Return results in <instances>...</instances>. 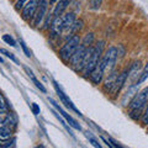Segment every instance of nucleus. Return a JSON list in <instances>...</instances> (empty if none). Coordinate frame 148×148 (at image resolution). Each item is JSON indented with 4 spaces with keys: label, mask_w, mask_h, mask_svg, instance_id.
I'll use <instances>...</instances> for the list:
<instances>
[{
    "label": "nucleus",
    "mask_w": 148,
    "mask_h": 148,
    "mask_svg": "<svg viewBox=\"0 0 148 148\" xmlns=\"http://www.w3.org/2000/svg\"><path fill=\"white\" fill-rule=\"evenodd\" d=\"M148 104V86H146L145 89H142L141 91H138L137 94L133 96V99L130 103V115L132 119L137 120V115L141 114L142 109Z\"/></svg>",
    "instance_id": "1"
},
{
    "label": "nucleus",
    "mask_w": 148,
    "mask_h": 148,
    "mask_svg": "<svg viewBox=\"0 0 148 148\" xmlns=\"http://www.w3.org/2000/svg\"><path fill=\"white\" fill-rule=\"evenodd\" d=\"M104 47H105V42H104V41H98L96 45H94V52H92L90 59L88 61L85 68L83 69V72H82L83 74H84L85 78H89L90 73L94 71L96 67H98L100 59H101V57H103Z\"/></svg>",
    "instance_id": "2"
},
{
    "label": "nucleus",
    "mask_w": 148,
    "mask_h": 148,
    "mask_svg": "<svg viewBox=\"0 0 148 148\" xmlns=\"http://www.w3.org/2000/svg\"><path fill=\"white\" fill-rule=\"evenodd\" d=\"M79 45H80V37L78 35H73L72 37H69L67 40V42L59 49V57L62 58V61L66 63H69L72 56L77 51V48L79 47Z\"/></svg>",
    "instance_id": "3"
},
{
    "label": "nucleus",
    "mask_w": 148,
    "mask_h": 148,
    "mask_svg": "<svg viewBox=\"0 0 148 148\" xmlns=\"http://www.w3.org/2000/svg\"><path fill=\"white\" fill-rule=\"evenodd\" d=\"M117 57H119V54H117V48L116 47H109L105 51L103 57H101V59H100V62H99L100 67L104 69V73H106V72L111 73L112 72Z\"/></svg>",
    "instance_id": "4"
},
{
    "label": "nucleus",
    "mask_w": 148,
    "mask_h": 148,
    "mask_svg": "<svg viewBox=\"0 0 148 148\" xmlns=\"http://www.w3.org/2000/svg\"><path fill=\"white\" fill-rule=\"evenodd\" d=\"M85 51H86L85 46L79 45V47L77 48V51L72 56L71 61H69V66L72 67V69L74 72L79 73V72H83V69H84L83 62H84V57H85Z\"/></svg>",
    "instance_id": "5"
},
{
    "label": "nucleus",
    "mask_w": 148,
    "mask_h": 148,
    "mask_svg": "<svg viewBox=\"0 0 148 148\" xmlns=\"http://www.w3.org/2000/svg\"><path fill=\"white\" fill-rule=\"evenodd\" d=\"M38 4H40V0H30V1H27V4L21 11L22 18L25 21H32L37 9H38Z\"/></svg>",
    "instance_id": "6"
},
{
    "label": "nucleus",
    "mask_w": 148,
    "mask_h": 148,
    "mask_svg": "<svg viewBox=\"0 0 148 148\" xmlns=\"http://www.w3.org/2000/svg\"><path fill=\"white\" fill-rule=\"evenodd\" d=\"M47 8H48V1L47 0H40L38 9H37L35 16H34V18H32V25H34V27H40V25L42 24L43 18L46 17Z\"/></svg>",
    "instance_id": "7"
},
{
    "label": "nucleus",
    "mask_w": 148,
    "mask_h": 148,
    "mask_svg": "<svg viewBox=\"0 0 148 148\" xmlns=\"http://www.w3.org/2000/svg\"><path fill=\"white\" fill-rule=\"evenodd\" d=\"M49 101H51V103L53 104V106H54V108L57 109V110L59 111V112H61V115H62V116H63L64 119H66V121H67V122H69V126H71V127H73V128H75V130H79V131H80V125L78 123V122L75 121V120H74V119L71 116V115H69V114H67L66 111H64V110L61 108V106H59L57 103H56L54 100L49 99Z\"/></svg>",
    "instance_id": "8"
},
{
    "label": "nucleus",
    "mask_w": 148,
    "mask_h": 148,
    "mask_svg": "<svg viewBox=\"0 0 148 148\" xmlns=\"http://www.w3.org/2000/svg\"><path fill=\"white\" fill-rule=\"evenodd\" d=\"M53 84H54L56 91H57L58 96H59V98H61V100L63 101V103L66 104V106H67V108H71L73 111H75V112H77L78 115H79V116H82V114L79 112V110H78V109L75 108V105H74V104L72 103V101H71V99H69L68 96H67V95H66V94H64V92L62 91V89H61V88L58 86V84H57V83H56V82H53Z\"/></svg>",
    "instance_id": "9"
},
{
    "label": "nucleus",
    "mask_w": 148,
    "mask_h": 148,
    "mask_svg": "<svg viewBox=\"0 0 148 148\" xmlns=\"http://www.w3.org/2000/svg\"><path fill=\"white\" fill-rule=\"evenodd\" d=\"M64 31L63 29V22H62V16L59 17H54L52 21V25L49 27V32L52 37H58L61 36V34Z\"/></svg>",
    "instance_id": "10"
},
{
    "label": "nucleus",
    "mask_w": 148,
    "mask_h": 148,
    "mask_svg": "<svg viewBox=\"0 0 148 148\" xmlns=\"http://www.w3.org/2000/svg\"><path fill=\"white\" fill-rule=\"evenodd\" d=\"M73 0H58L53 9V17H59L63 15V12L67 10V8L71 5Z\"/></svg>",
    "instance_id": "11"
},
{
    "label": "nucleus",
    "mask_w": 148,
    "mask_h": 148,
    "mask_svg": "<svg viewBox=\"0 0 148 148\" xmlns=\"http://www.w3.org/2000/svg\"><path fill=\"white\" fill-rule=\"evenodd\" d=\"M127 77H128V68L125 69L122 73L119 74V77H117V79H116V83H115L112 90H111V92H112V94H119V91L121 90V88L123 86L125 83H126Z\"/></svg>",
    "instance_id": "12"
},
{
    "label": "nucleus",
    "mask_w": 148,
    "mask_h": 148,
    "mask_svg": "<svg viewBox=\"0 0 148 148\" xmlns=\"http://www.w3.org/2000/svg\"><path fill=\"white\" fill-rule=\"evenodd\" d=\"M104 69L100 67V64H98V67H96L94 71H92L90 73V75H89V79L91 80L92 84H95V85H98L101 83V80H103V77H104Z\"/></svg>",
    "instance_id": "13"
},
{
    "label": "nucleus",
    "mask_w": 148,
    "mask_h": 148,
    "mask_svg": "<svg viewBox=\"0 0 148 148\" xmlns=\"http://www.w3.org/2000/svg\"><path fill=\"white\" fill-rule=\"evenodd\" d=\"M75 14L74 12H67L66 15L62 16V22H63V29L64 31L66 30H69L72 27V25L75 22Z\"/></svg>",
    "instance_id": "14"
},
{
    "label": "nucleus",
    "mask_w": 148,
    "mask_h": 148,
    "mask_svg": "<svg viewBox=\"0 0 148 148\" xmlns=\"http://www.w3.org/2000/svg\"><path fill=\"white\" fill-rule=\"evenodd\" d=\"M117 77L119 75H116V73H115V72L110 73V77L108 78V80H106L105 84H104V91H110L111 92V90H112V88L115 85V83H116Z\"/></svg>",
    "instance_id": "15"
},
{
    "label": "nucleus",
    "mask_w": 148,
    "mask_h": 148,
    "mask_svg": "<svg viewBox=\"0 0 148 148\" xmlns=\"http://www.w3.org/2000/svg\"><path fill=\"white\" fill-rule=\"evenodd\" d=\"M25 71L27 72V74H29V77L31 78V79H32V82H34L35 83V85L37 86V88H38V89L41 90V91H42V92H46V91H47V90H46V88L42 85V83H41V82H38V80H37V78L34 75V73H32L31 71H30V69L29 68H27V67H25Z\"/></svg>",
    "instance_id": "16"
},
{
    "label": "nucleus",
    "mask_w": 148,
    "mask_h": 148,
    "mask_svg": "<svg viewBox=\"0 0 148 148\" xmlns=\"http://www.w3.org/2000/svg\"><path fill=\"white\" fill-rule=\"evenodd\" d=\"M11 135H12L11 128H9L8 126L0 128V141H8V140H10Z\"/></svg>",
    "instance_id": "17"
},
{
    "label": "nucleus",
    "mask_w": 148,
    "mask_h": 148,
    "mask_svg": "<svg viewBox=\"0 0 148 148\" xmlns=\"http://www.w3.org/2000/svg\"><path fill=\"white\" fill-rule=\"evenodd\" d=\"M83 26H84V22H83V20H75V22L72 25V27L69 30H71V32L73 35H75L77 32H79L83 29Z\"/></svg>",
    "instance_id": "18"
},
{
    "label": "nucleus",
    "mask_w": 148,
    "mask_h": 148,
    "mask_svg": "<svg viewBox=\"0 0 148 148\" xmlns=\"http://www.w3.org/2000/svg\"><path fill=\"white\" fill-rule=\"evenodd\" d=\"M147 78H148V63L146 64V67L142 69V72H141V74H140V78L137 79V83H136V84L141 85L143 82H146V80H147Z\"/></svg>",
    "instance_id": "19"
},
{
    "label": "nucleus",
    "mask_w": 148,
    "mask_h": 148,
    "mask_svg": "<svg viewBox=\"0 0 148 148\" xmlns=\"http://www.w3.org/2000/svg\"><path fill=\"white\" fill-rule=\"evenodd\" d=\"M94 34H91V32H89V34H86L85 37H84V40H83V43L82 45H84L85 47H90V46L94 45Z\"/></svg>",
    "instance_id": "20"
},
{
    "label": "nucleus",
    "mask_w": 148,
    "mask_h": 148,
    "mask_svg": "<svg viewBox=\"0 0 148 148\" xmlns=\"http://www.w3.org/2000/svg\"><path fill=\"white\" fill-rule=\"evenodd\" d=\"M101 3L103 0H89V5L91 10H99L101 6Z\"/></svg>",
    "instance_id": "21"
},
{
    "label": "nucleus",
    "mask_w": 148,
    "mask_h": 148,
    "mask_svg": "<svg viewBox=\"0 0 148 148\" xmlns=\"http://www.w3.org/2000/svg\"><path fill=\"white\" fill-rule=\"evenodd\" d=\"M3 41H4V42H6L8 45L12 46V47H15V46H16L15 40H14L10 35H4V36H3Z\"/></svg>",
    "instance_id": "22"
},
{
    "label": "nucleus",
    "mask_w": 148,
    "mask_h": 148,
    "mask_svg": "<svg viewBox=\"0 0 148 148\" xmlns=\"http://www.w3.org/2000/svg\"><path fill=\"white\" fill-rule=\"evenodd\" d=\"M0 53L5 54V56H6V57H9V58H10V59H11V61H12V62H15V63H17V59H16V57H15V56H14L12 53H10V52H9V51H6V49H4V48H1V49H0Z\"/></svg>",
    "instance_id": "23"
},
{
    "label": "nucleus",
    "mask_w": 148,
    "mask_h": 148,
    "mask_svg": "<svg viewBox=\"0 0 148 148\" xmlns=\"http://www.w3.org/2000/svg\"><path fill=\"white\" fill-rule=\"evenodd\" d=\"M26 4H27V0H17L16 4H15V9H16L17 11L18 10H22Z\"/></svg>",
    "instance_id": "24"
},
{
    "label": "nucleus",
    "mask_w": 148,
    "mask_h": 148,
    "mask_svg": "<svg viewBox=\"0 0 148 148\" xmlns=\"http://www.w3.org/2000/svg\"><path fill=\"white\" fill-rule=\"evenodd\" d=\"M5 111H6V103L4 100L3 95L0 94V112H5Z\"/></svg>",
    "instance_id": "25"
},
{
    "label": "nucleus",
    "mask_w": 148,
    "mask_h": 148,
    "mask_svg": "<svg viewBox=\"0 0 148 148\" xmlns=\"http://www.w3.org/2000/svg\"><path fill=\"white\" fill-rule=\"evenodd\" d=\"M88 138H89V142H90L95 148H103V147H101V145H100V143H98V141H96L94 137H91V136L88 135Z\"/></svg>",
    "instance_id": "26"
},
{
    "label": "nucleus",
    "mask_w": 148,
    "mask_h": 148,
    "mask_svg": "<svg viewBox=\"0 0 148 148\" xmlns=\"http://www.w3.org/2000/svg\"><path fill=\"white\" fill-rule=\"evenodd\" d=\"M20 45H21V48L24 49V52H25V54L27 56V57H31V52L29 51V48H27V46L25 45V42L22 40H20Z\"/></svg>",
    "instance_id": "27"
},
{
    "label": "nucleus",
    "mask_w": 148,
    "mask_h": 148,
    "mask_svg": "<svg viewBox=\"0 0 148 148\" xmlns=\"http://www.w3.org/2000/svg\"><path fill=\"white\" fill-rule=\"evenodd\" d=\"M142 123L143 125H148V104H147L145 114H143V116H142Z\"/></svg>",
    "instance_id": "28"
},
{
    "label": "nucleus",
    "mask_w": 148,
    "mask_h": 148,
    "mask_svg": "<svg viewBox=\"0 0 148 148\" xmlns=\"http://www.w3.org/2000/svg\"><path fill=\"white\" fill-rule=\"evenodd\" d=\"M32 112H34L35 115H38L40 114V106L37 105V104H32Z\"/></svg>",
    "instance_id": "29"
},
{
    "label": "nucleus",
    "mask_w": 148,
    "mask_h": 148,
    "mask_svg": "<svg viewBox=\"0 0 148 148\" xmlns=\"http://www.w3.org/2000/svg\"><path fill=\"white\" fill-rule=\"evenodd\" d=\"M109 142H110V143H111V145H112V146H114V148H122L121 146H120V145H119V143H117V142H115V141H112V140H111V138H109Z\"/></svg>",
    "instance_id": "30"
},
{
    "label": "nucleus",
    "mask_w": 148,
    "mask_h": 148,
    "mask_svg": "<svg viewBox=\"0 0 148 148\" xmlns=\"http://www.w3.org/2000/svg\"><path fill=\"white\" fill-rule=\"evenodd\" d=\"M101 140H103V141H104V142L106 143V146H108L109 148H114V146H112V145H111V143L109 142V140H105V138H104V137H101Z\"/></svg>",
    "instance_id": "31"
},
{
    "label": "nucleus",
    "mask_w": 148,
    "mask_h": 148,
    "mask_svg": "<svg viewBox=\"0 0 148 148\" xmlns=\"http://www.w3.org/2000/svg\"><path fill=\"white\" fill-rule=\"evenodd\" d=\"M0 63H4V61H3V58L0 57Z\"/></svg>",
    "instance_id": "32"
}]
</instances>
